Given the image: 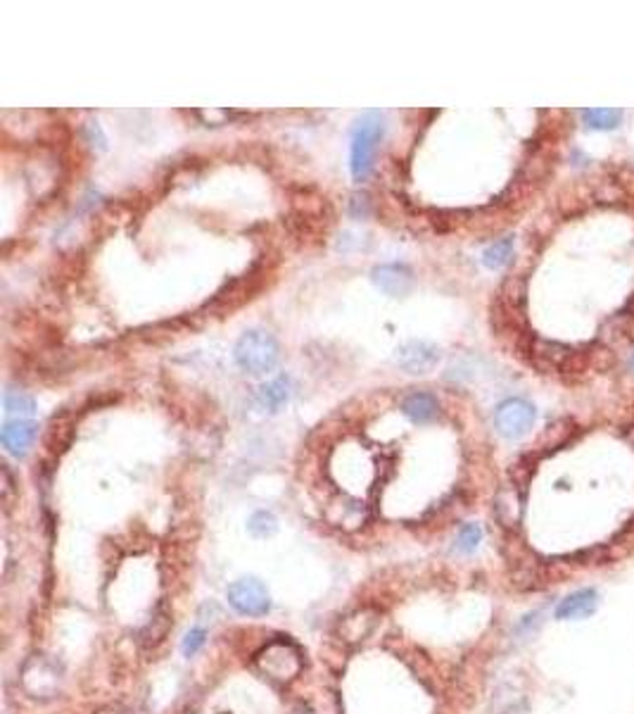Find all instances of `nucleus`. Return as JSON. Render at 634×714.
<instances>
[{"label": "nucleus", "mask_w": 634, "mask_h": 714, "mask_svg": "<svg viewBox=\"0 0 634 714\" xmlns=\"http://www.w3.org/2000/svg\"><path fill=\"white\" fill-rule=\"evenodd\" d=\"M511 258H513V238H502V241L492 243V246L482 253V262H485V267L489 269L504 267Z\"/></svg>", "instance_id": "a211bd4d"}, {"label": "nucleus", "mask_w": 634, "mask_h": 714, "mask_svg": "<svg viewBox=\"0 0 634 714\" xmlns=\"http://www.w3.org/2000/svg\"><path fill=\"white\" fill-rule=\"evenodd\" d=\"M395 360L409 374H428L440 362V350L426 341H409L399 345Z\"/></svg>", "instance_id": "6e6552de"}, {"label": "nucleus", "mask_w": 634, "mask_h": 714, "mask_svg": "<svg viewBox=\"0 0 634 714\" xmlns=\"http://www.w3.org/2000/svg\"><path fill=\"white\" fill-rule=\"evenodd\" d=\"M385 134L383 112L371 110L356 122L352 134V177L355 181H364L373 170L376 163V148Z\"/></svg>", "instance_id": "7ed1b4c3"}, {"label": "nucleus", "mask_w": 634, "mask_h": 714, "mask_svg": "<svg viewBox=\"0 0 634 714\" xmlns=\"http://www.w3.org/2000/svg\"><path fill=\"white\" fill-rule=\"evenodd\" d=\"M380 624V612L376 607H359V610L349 612L338 622V639L345 646H359L364 640L371 639V633L376 631Z\"/></svg>", "instance_id": "0eeeda50"}, {"label": "nucleus", "mask_w": 634, "mask_h": 714, "mask_svg": "<svg viewBox=\"0 0 634 714\" xmlns=\"http://www.w3.org/2000/svg\"><path fill=\"white\" fill-rule=\"evenodd\" d=\"M22 688L36 700L55 698L62 688V670L45 654H31L22 667Z\"/></svg>", "instance_id": "20e7f679"}, {"label": "nucleus", "mask_w": 634, "mask_h": 714, "mask_svg": "<svg viewBox=\"0 0 634 714\" xmlns=\"http://www.w3.org/2000/svg\"><path fill=\"white\" fill-rule=\"evenodd\" d=\"M38 436V424L31 419H5L3 432H0V443L15 457H24L34 446Z\"/></svg>", "instance_id": "1a4fd4ad"}, {"label": "nucleus", "mask_w": 634, "mask_h": 714, "mask_svg": "<svg viewBox=\"0 0 634 714\" xmlns=\"http://www.w3.org/2000/svg\"><path fill=\"white\" fill-rule=\"evenodd\" d=\"M3 405H5V416L8 419H27L36 412V401L20 391H5L3 395Z\"/></svg>", "instance_id": "dca6fc26"}, {"label": "nucleus", "mask_w": 634, "mask_h": 714, "mask_svg": "<svg viewBox=\"0 0 634 714\" xmlns=\"http://www.w3.org/2000/svg\"><path fill=\"white\" fill-rule=\"evenodd\" d=\"M233 357L243 372L262 377V374L273 372V367L278 362V341L264 329H250L236 343Z\"/></svg>", "instance_id": "f03ea898"}, {"label": "nucleus", "mask_w": 634, "mask_h": 714, "mask_svg": "<svg viewBox=\"0 0 634 714\" xmlns=\"http://www.w3.org/2000/svg\"><path fill=\"white\" fill-rule=\"evenodd\" d=\"M366 520H369V510L359 500H342V503L328 510V521L333 527L345 528V531H355V528L364 527Z\"/></svg>", "instance_id": "4468645a"}, {"label": "nucleus", "mask_w": 634, "mask_h": 714, "mask_svg": "<svg viewBox=\"0 0 634 714\" xmlns=\"http://www.w3.org/2000/svg\"><path fill=\"white\" fill-rule=\"evenodd\" d=\"M171 626H174V619H171L169 607L164 603H160L157 605V610L153 612V617H150L148 624L140 629L138 643L143 647H148V650L150 647H157L167 636H169Z\"/></svg>", "instance_id": "ddd939ff"}, {"label": "nucleus", "mask_w": 634, "mask_h": 714, "mask_svg": "<svg viewBox=\"0 0 634 714\" xmlns=\"http://www.w3.org/2000/svg\"><path fill=\"white\" fill-rule=\"evenodd\" d=\"M254 667L262 677L278 686L293 684L304 670V657L300 647L290 640H271L254 654Z\"/></svg>", "instance_id": "f257e3e1"}, {"label": "nucleus", "mask_w": 634, "mask_h": 714, "mask_svg": "<svg viewBox=\"0 0 634 714\" xmlns=\"http://www.w3.org/2000/svg\"><path fill=\"white\" fill-rule=\"evenodd\" d=\"M247 531H250L254 538H269V536H273L278 531V520H276L273 512H269V510H259V512L252 514L250 521H247Z\"/></svg>", "instance_id": "6ab92c4d"}, {"label": "nucleus", "mask_w": 634, "mask_h": 714, "mask_svg": "<svg viewBox=\"0 0 634 714\" xmlns=\"http://www.w3.org/2000/svg\"><path fill=\"white\" fill-rule=\"evenodd\" d=\"M229 605L243 617H264L271 610V595L259 579H238L226 591Z\"/></svg>", "instance_id": "39448f33"}, {"label": "nucleus", "mask_w": 634, "mask_h": 714, "mask_svg": "<svg viewBox=\"0 0 634 714\" xmlns=\"http://www.w3.org/2000/svg\"><path fill=\"white\" fill-rule=\"evenodd\" d=\"M497 517L504 527H516L521 521V500H518L516 491H504L497 498Z\"/></svg>", "instance_id": "f3484780"}, {"label": "nucleus", "mask_w": 634, "mask_h": 714, "mask_svg": "<svg viewBox=\"0 0 634 714\" xmlns=\"http://www.w3.org/2000/svg\"><path fill=\"white\" fill-rule=\"evenodd\" d=\"M371 279L378 290L392 298L409 296L413 289V272L406 265H380L371 272Z\"/></svg>", "instance_id": "9d476101"}, {"label": "nucleus", "mask_w": 634, "mask_h": 714, "mask_svg": "<svg viewBox=\"0 0 634 714\" xmlns=\"http://www.w3.org/2000/svg\"><path fill=\"white\" fill-rule=\"evenodd\" d=\"M205 643H207V631L205 629H200V626H195V629H191V631L185 633L181 650H184L185 657H192V654H198L200 650H202Z\"/></svg>", "instance_id": "4be33fe9"}, {"label": "nucleus", "mask_w": 634, "mask_h": 714, "mask_svg": "<svg viewBox=\"0 0 634 714\" xmlns=\"http://www.w3.org/2000/svg\"><path fill=\"white\" fill-rule=\"evenodd\" d=\"M290 398H293V381L286 374H280L273 381L264 384L257 393L259 408L266 409V412H278V409L288 405Z\"/></svg>", "instance_id": "f8f14e48"}, {"label": "nucleus", "mask_w": 634, "mask_h": 714, "mask_svg": "<svg viewBox=\"0 0 634 714\" xmlns=\"http://www.w3.org/2000/svg\"><path fill=\"white\" fill-rule=\"evenodd\" d=\"M597 600L599 595L594 588H580L575 593L566 595L556 610H553V617L560 619V622H575V619H587L590 615H594L597 610Z\"/></svg>", "instance_id": "9b49d317"}, {"label": "nucleus", "mask_w": 634, "mask_h": 714, "mask_svg": "<svg viewBox=\"0 0 634 714\" xmlns=\"http://www.w3.org/2000/svg\"><path fill=\"white\" fill-rule=\"evenodd\" d=\"M3 500H5V507H10V496H12V474L10 469L3 464Z\"/></svg>", "instance_id": "5701e85b"}, {"label": "nucleus", "mask_w": 634, "mask_h": 714, "mask_svg": "<svg viewBox=\"0 0 634 714\" xmlns=\"http://www.w3.org/2000/svg\"><path fill=\"white\" fill-rule=\"evenodd\" d=\"M402 412H404L413 424H426L430 419H435L440 412V401L433 393L419 391V393L406 395L402 402Z\"/></svg>", "instance_id": "2eb2a0df"}, {"label": "nucleus", "mask_w": 634, "mask_h": 714, "mask_svg": "<svg viewBox=\"0 0 634 714\" xmlns=\"http://www.w3.org/2000/svg\"><path fill=\"white\" fill-rule=\"evenodd\" d=\"M535 419H537V409L532 408L528 401H521V398H511V401L502 402L497 408L495 415V424L497 432L502 433L504 439H523L525 433L530 432L535 426Z\"/></svg>", "instance_id": "423d86ee"}, {"label": "nucleus", "mask_w": 634, "mask_h": 714, "mask_svg": "<svg viewBox=\"0 0 634 714\" xmlns=\"http://www.w3.org/2000/svg\"><path fill=\"white\" fill-rule=\"evenodd\" d=\"M583 117L590 129L608 131V129L618 127L620 119H622V112L620 110H584Z\"/></svg>", "instance_id": "aec40b11"}, {"label": "nucleus", "mask_w": 634, "mask_h": 714, "mask_svg": "<svg viewBox=\"0 0 634 714\" xmlns=\"http://www.w3.org/2000/svg\"><path fill=\"white\" fill-rule=\"evenodd\" d=\"M625 439L630 440V443H632V448H634V426H632V429H630V432L625 433Z\"/></svg>", "instance_id": "b1692460"}, {"label": "nucleus", "mask_w": 634, "mask_h": 714, "mask_svg": "<svg viewBox=\"0 0 634 714\" xmlns=\"http://www.w3.org/2000/svg\"><path fill=\"white\" fill-rule=\"evenodd\" d=\"M482 543V528L478 524H466L461 527L457 536V551L464 552V555H471V552L478 551V545Z\"/></svg>", "instance_id": "412c9836"}]
</instances>
